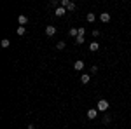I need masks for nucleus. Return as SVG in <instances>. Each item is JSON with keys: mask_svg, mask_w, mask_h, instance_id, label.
<instances>
[{"mask_svg": "<svg viewBox=\"0 0 131 129\" xmlns=\"http://www.w3.org/2000/svg\"><path fill=\"white\" fill-rule=\"evenodd\" d=\"M100 19H101L103 23H108V21H110V14H108V12H101V14H100Z\"/></svg>", "mask_w": 131, "mask_h": 129, "instance_id": "obj_3", "label": "nucleus"}, {"mask_svg": "<svg viewBox=\"0 0 131 129\" xmlns=\"http://www.w3.org/2000/svg\"><path fill=\"white\" fill-rule=\"evenodd\" d=\"M66 9H68V11H75V4H73V2H70V5H68Z\"/></svg>", "mask_w": 131, "mask_h": 129, "instance_id": "obj_16", "label": "nucleus"}, {"mask_svg": "<svg viewBox=\"0 0 131 129\" xmlns=\"http://www.w3.org/2000/svg\"><path fill=\"white\" fill-rule=\"evenodd\" d=\"M56 47H58V49H65V42H63V40H61V42H58V45H56Z\"/></svg>", "mask_w": 131, "mask_h": 129, "instance_id": "obj_17", "label": "nucleus"}, {"mask_svg": "<svg viewBox=\"0 0 131 129\" xmlns=\"http://www.w3.org/2000/svg\"><path fill=\"white\" fill-rule=\"evenodd\" d=\"M16 32H18V35H19V37H23V35L26 33V28H25V26H19V28H18Z\"/></svg>", "mask_w": 131, "mask_h": 129, "instance_id": "obj_9", "label": "nucleus"}, {"mask_svg": "<svg viewBox=\"0 0 131 129\" xmlns=\"http://www.w3.org/2000/svg\"><path fill=\"white\" fill-rule=\"evenodd\" d=\"M68 5H70V0H61V7H68Z\"/></svg>", "mask_w": 131, "mask_h": 129, "instance_id": "obj_15", "label": "nucleus"}, {"mask_svg": "<svg viewBox=\"0 0 131 129\" xmlns=\"http://www.w3.org/2000/svg\"><path fill=\"white\" fill-rule=\"evenodd\" d=\"M89 49H91L93 52H96V51L100 49V44L98 42H91V44H89Z\"/></svg>", "mask_w": 131, "mask_h": 129, "instance_id": "obj_8", "label": "nucleus"}, {"mask_svg": "<svg viewBox=\"0 0 131 129\" xmlns=\"http://www.w3.org/2000/svg\"><path fill=\"white\" fill-rule=\"evenodd\" d=\"M82 42H84V37L77 35V38H75V44H82Z\"/></svg>", "mask_w": 131, "mask_h": 129, "instance_id": "obj_13", "label": "nucleus"}, {"mask_svg": "<svg viewBox=\"0 0 131 129\" xmlns=\"http://www.w3.org/2000/svg\"><path fill=\"white\" fill-rule=\"evenodd\" d=\"M46 33H47L49 37H53V35L56 33V28H54L53 25H49V26H46Z\"/></svg>", "mask_w": 131, "mask_h": 129, "instance_id": "obj_2", "label": "nucleus"}, {"mask_svg": "<svg viewBox=\"0 0 131 129\" xmlns=\"http://www.w3.org/2000/svg\"><path fill=\"white\" fill-rule=\"evenodd\" d=\"M89 79H91V77H89L88 73H84V75L80 77V80H82V84H88V82H89Z\"/></svg>", "mask_w": 131, "mask_h": 129, "instance_id": "obj_11", "label": "nucleus"}, {"mask_svg": "<svg viewBox=\"0 0 131 129\" xmlns=\"http://www.w3.org/2000/svg\"><path fill=\"white\" fill-rule=\"evenodd\" d=\"M73 68H75V70H79V72H80V70H84V61H75V63H73Z\"/></svg>", "mask_w": 131, "mask_h": 129, "instance_id": "obj_6", "label": "nucleus"}, {"mask_svg": "<svg viewBox=\"0 0 131 129\" xmlns=\"http://www.w3.org/2000/svg\"><path fill=\"white\" fill-rule=\"evenodd\" d=\"M98 110L100 112H107L108 110V101L107 99H100L98 101Z\"/></svg>", "mask_w": 131, "mask_h": 129, "instance_id": "obj_1", "label": "nucleus"}, {"mask_svg": "<svg viewBox=\"0 0 131 129\" xmlns=\"http://www.w3.org/2000/svg\"><path fill=\"white\" fill-rule=\"evenodd\" d=\"M84 33H86V30H84V28H79V35H80V37H84Z\"/></svg>", "mask_w": 131, "mask_h": 129, "instance_id": "obj_19", "label": "nucleus"}, {"mask_svg": "<svg viewBox=\"0 0 131 129\" xmlns=\"http://www.w3.org/2000/svg\"><path fill=\"white\" fill-rule=\"evenodd\" d=\"M103 122H105V124H107V122H110V115H108V113L103 117Z\"/></svg>", "mask_w": 131, "mask_h": 129, "instance_id": "obj_18", "label": "nucleus"}, {"mask_svg": "<svg viewBox=\"0 0 131 129\" xmlns=\"http://www.w3.org/2000/svg\"><path fill=\"white\" fill-rule=\"evenodd\" d=\"M96 115H98V112H96L95 108L88 110V119H96Z\"/></svg>", "mask_w": 131, "mask_h": 129, "instance_id": "obj_5", "label": "nucleus"}, {"mask_svg": "<svg viewBox=\"0 0 131 129\" xmlns=\"http://www.w3.org/2000/svg\"><path fill=\"white\" fill-rule=\"evenodd\" d=\"M9 44H11L9 38H4V40H2V47H9Z\"/></svg>", "mask_w": 131, "mask_h": 129, "instance_id": "obj_14", "label": "nucleus"}, {"mask_svg": "<svg viewBox=\"0 0 131 129\" xmlns=\"http://www.w3.org/2000/svg\"><path fill=\"white\" fill-rule=\"evenodd\" d=\"M18 21H19V26H25V25L28 23V18H26L25 14H21V16L18 18Z\"/></svg>", "mask_w": 131, "mask_h": 129, "instance_id": "obj_4", "label": "nucleus"}, {"mask_svg": "<svg viewBox=\"0 0 131 129\" xmlns=\"http://www.w3.org/2000/svg\"><path fill=\"white\" fill-rule=\"evenodd\" d=\"M86 19H88L89 23H95V14H93V12H89V14L86 16Z\"/></svg>", "mask_w": 131, "mask_h": 129, "instance_id": "obj_12", "label": "nucleus"}, {"mask_svg": "<svg viewBox=\"0 0 131 129\" xmlns=\"http://www.w3.org/2000/svg\"><path fill=\"white\" fill-rule=\"evenodd\" d=\"M70 35H72V37H75V38H77V35H79V28H70Z\"/></svg>", "mask_w": 131, "mask_h": 129, "instance_id": "obj_10", "label": "nucleus"}, {"mask_svg": "<svg viewBox=\"0 0 131 129\" xmlns=\"http://www.w3.org/2000/svg\"><path fill=\"white\" fill-rule=\"evenodd\" d=\"M65 12H66V9H65V7H58V9L54 11V14H56V16H60V18H61V16H63Z\"/></svg>", "mask_w": 131, "mask_h": 129, "instance_id": "obj_7", "label": "nucleus"}, {"mask_svg": "<svg viewBox=\"0 0 131 129\" xmlns=\"http://www.w3.org/2000/svg\"><path fill=\"white\" fill-rule=\"evenodd\" d=\"M96 72H98V68H96V66L93 64V66H91V73H96Z\"/></svg>", "mask_w": 131, "mask_h": 129, "instance_id": "obj_20", "label": "nucleus"}]
</instances>
